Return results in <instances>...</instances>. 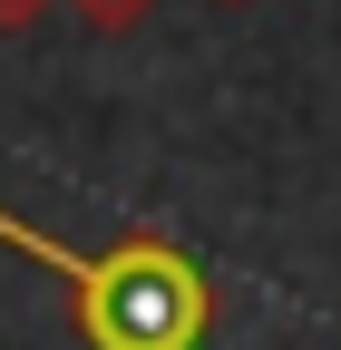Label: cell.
<instances>
[{"mask_svg": "<svg viewBox=\"0 0 341 350\" xmlns=\"http://www.w3.org/2000/svg\"><path fill=\"white\" fill-rule=\"evenodd\" d=\"M39 10H49V0H0V29H29Z\"/></svg>", "mask_w": 341, "mask_h": 350, "instance_id": "cell-3", "label": "cell"}, {"mask_svg": "<svg viewBox=\"0 0 341 350\" xmlns=\"http://www.w3.org/2000/svg\"><path fill=\"white\" fill-rule=\"evenodd\" d=\"M0 243L68 292V321L88 350H205V331H215V282L166 234H117L88 253V243H59L49 224L0 204Z\"/></svg>", "mask_w": 341, "mask_h": 350, "instance_id": "cell-1", "label": "cell"}, {"mask_svg": "<svg viewBox=\"0 0 341 350\" xmlns=\"http://www.w3.org/2000/svg\"><path fill=\"white\" fill-rule=\"evenodd\" d=\"M68 10L88 20V29H137V20L156 10V0H68Z\"/></svg>", "mask_w": 341, "mask_h": 350, "instance_id": "cell-2", "label": "cell"}]
</instances>
